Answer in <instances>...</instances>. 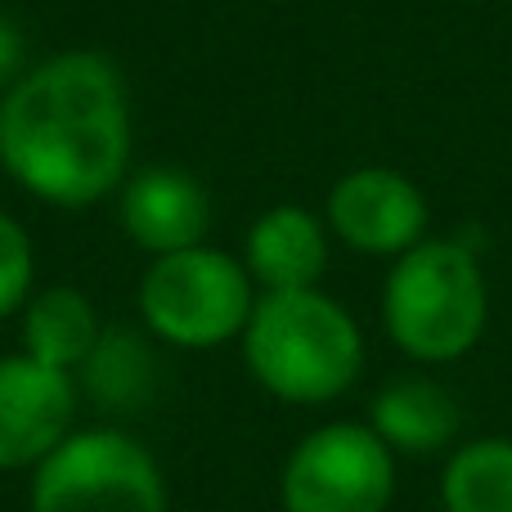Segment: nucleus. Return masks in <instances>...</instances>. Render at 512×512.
Returning <instances> with one entry per match:
<instances>
[{"instance_id":"nucleus-1","label":"nucleus","mask_w":512,"mask_h":512,"mask_svg":"<svg viewBox=\"0 0 512 512\" xmlns=\"http://www.w3.org/2000/svg\"><path fill=\"white\" fill-rule=\"evenodd\" d=\"M131 108L99 54L36 63L0 99V167L54 207H90L126 180Z\"/></svg>"},{"instance_id":"nucleus-2","label":"nucleus","mask_w":512,"mask_h":512,"mask_svg":"<svg viewBox=\"0 0 512 512\" xmlns=\"http://www.w3.org/2000/svg\"><path fill=\"white\" fill-rule=\"evenodd\" d=\"M243 360L270 396L324 405L360 378L364 337L355 319L315 288L261 292L243 328Z\"/></svg>"},{"instance_id":"nucleus-3","label":"nucleus","mask_w":512,"mask_h":512,"mask_svg":"<svg viewBox=\"0 0 512 512\" xmlns=\"http://www.w3.org/2000/svg\"><path fill=\"white\" fill-rule=\"evenodd\" d=\"M486 319V274L463 239H423L396 256L382 288V324L409 360H459L481 342Z\"/></svg>"},{"instance_id":"nucleus-4","label":"nucleus","mask_w":512,"mask_h":512,"mask_svg":"<svg viewBox=\"0 0 512 512\" xmlns=\"http://www.w3.org/2000/svg\"><path fill=\"white\" fill-rule=\"evenodd\" d=\"M252 274L230 252L185 248L149 265L140 283L144 324L176 346H221L239 337L252 319Z\"/></svg>"},{"instance_id":"nucleus-5","label":"nucleus","mask_w":512,"mask_h":512,"mask_svg":"<svg viewBox=\"0 0 512 512\" xmlns=\"http://www.w3.org/2000/svg\"><path fill=\"white\" fill-rule=\"evenodd\" d=\"M32 512H167V486L140 441L95 427L36 463Z\"/></svg>"},{"instance_id":"nucleus-6","label":"nucleus","mask_w":512,"mask_h":512,"mask_svg":"<svg viewBox=\"0 0 512 512\" xmlns=\"http://www.w3.org/2000/svg\"><path fill=\"white\" fill-rule=\"evenodd\" d=\"M279 495L288 512H387L396 495L391 445L364 423H328L292 450Z\"/></svg>"},{"instance_id":"nucleus-7","label":"nucleus","mask_w":512,"mask_h":512,"mask_svg":"<svg viewBox=\"0 0 512 512\" xmlns=\"http://www.w3.org/2000/svg\"><path fill=\"white\" fill-rule=\"evenodd\" d=\"M328 225L346 248L364 256H400L423 243L427 198L391 167L346 171L328 194Z\"/></svg>"},{"instance_id":"nucleus-8","label":"nucleus","mask_w":512,"mask_h":512,"mask_svg":"<svg viewBox=\"0 0 512 512\" xmlns=\"http://www.w3.org/2000/svg\"><path fill=\"white\" fill-rule=\"evenodd\" d=\"M72 382L68 373L32 360H0V472L45 463L72 427Z\"/></svg>"},{"instance_id":"nucleus-9","label":"nucleus","mask_w":512,"mask_h":512,"mask_svg":"<svg viewBox=\"0 0 512 512\" xmlns=\"http://www.w3.org/2000/svg\"><path fill=\"white\" fill-rule=\"evenodd\" d=\"M212 225V203L207 189L189 171L176 167H149L126 180L122 189V230L140 243L144 252H185L198 248Z\"/></svg>"},{"instance_id":"nucleus-10","label":"nucleus","mask_w":512,"mask_h":512,"mask_svg":"<svg viewBox=\"0 0 512 512\" xmlns=\"http://www.w3.org/2000/svg\"><path fill=\"white\" fill-rule=\"evenodd\" d=\"M328 265L324 225L306 207H270L248 230V274L265 292L315 288Z\"/></svg>"},{"instance_id":"nucleus-11","label":"nucleus","mask_w":512,"mask_h":512,"mask_svg":"<svg viewBox=\"0 0 512 512\" xmlns=\"http://www.w3.org/2000/svg\"><path fill=\"white\" fill-rule=\"evenodd\" d=\"M369 427L391 445V454H436L459 436V400L432 378H400L378 391Z\"/></svg>"},{"instance_id":"nucleus-12","label":"nucleus","mask_w":512,"mask_h":512,"mask_svg":"<svg viewBox=\"0 0 512 512\" xmlns=\"http://www.w3.org/2000/svg\"><path fill=\"white\" fill-rule=\"evenodd\" d=\"M99 319L95 306L81 297L77 288H50L41 297L27 301L23 315V346L32 360L50 364V369L68 373L77 364L90 360V351L99 346Z\"/></svg>"},{"instance_id":"nucleus-13","label":"nucleus","mask_w":512,"mask_h":512,"mask_svg":"<svg viewBox=\"0 0 512 512\" xmlns=\"http://www.w3.org/2000/svg\"><path fill=\"white\" fill-rule=\"evenodd\" d=\"M445 512H512V441L481 436L450 454L441 472Z\"/></svg>"},{"instance_id":"nucleus-14","label":"nucleus","mask_w":512,"mask_h":512,"mask_svg":"<svg viewBox=\"0 0 512 512\" xmlns=\"http://www.w3.org/2000/svg\"><path fill=\"white\" fill-rule=\"evenodd\" d=\"M86 378H90V391L99 396V405H117V409L144 405L153 387V360L126 333H104L86 360Z\"/></svg>"},{"instance_id":"nucleus-15","label":"nucleus","mask_w":512,"mask_h":512,"mask_svg":"<svg viewBox=\"0 0 512 512\" xmlns=\"http://www.w3.org/2000/svg\"><path fill=\"white\" fill-rule=\"evenodd\" d=\"M32 292V239L14 216L0 212V315L27 306Z\"/></svg>"},{"instance_id":"nucleus-16","label":"nucleus","mask_w":512,"mask_h":512,"mask_svg":"<svg viewBox=\"0 0 512 512\" xmlns=\"http://www.w3.org/2000/svg\"><path fill=\"white\" fill-rule=\"evenodd\" d=\"M23 63H27V45L23 32H18L9 18H0V90H9L18 77H23Z\"/></svg>"}]
</instances>
